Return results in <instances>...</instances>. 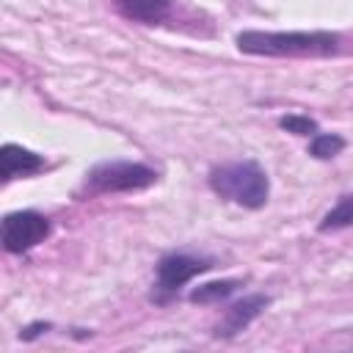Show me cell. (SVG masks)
Instances as JSON below:
<instances>
[{"mask_svg": "<svg viewBox=\"0 0 353 353\" xmlns=\"http://www.w3.org/2000/svg\"><path fill=\"white\" fill-rule=\"evenodd\" d=\"M237 47L248 55L268 58H323L339 50V36L328 30H243L237 36Z\"/></svg>", "mask_w": 353, "mask_h": 353, "instance_id": "cell-1", "label": "cell"}, {"mask_svg": "<svg viewBox=\"0 0 353 353\" xmlns=\"http://www.w3.org/2000/svg\"><path fill=\"white\" fill-rule=\"evenodd\" d=\"M210 188L221 199H229V201H234L240 207H248V210L265 207L268 193H270L268 174L251 160L226 163V165L212 168L210 171Z\"/></svg>", "mask_w": 353, "mask_h": 353, "instance_id": "cell-2", "label": "cell"}, {"mask_svg": "<svg viewBox=\"0 0 353 353\" xmlns=\"http://www.w3.org/2000/svg\"><path fill=\"white\" fill-rule=\"evenodd\" d=\"M157 171L143 165V163H130V160H110L99 163L85 174V188L88 193H130V190H143L154 185Z\"/></svg>", "mask_w": 353, "mask_h": 353, "instance_id": "cell-3", "label": "cell"}, {"mask_svg": "<svg viewBox=\"0 0 353 353\" xmlns=\"http://www.w3.org/2000/svg\"><path fill=\"white\" fill-rule=\"evenodd\" d=\"M47 234H50L47 218L33 212V210L8 212L3 218V248L8 254H22V251L39 245Z\"/></svg>", "mask_w": 353, "mask_h": 353, "instance_id": "cell-4", "label": "cell"}, {"mask_svg": "<svg viewBox=\"0 0 353 353\" xmlns=\"http://www.w3.org/2000/svg\"><path fill=\"white\" fill-rule=\"evenodd\" d=\"M207 268H210V259H199L188 254H168L157 265V290L168 295L179 292V287H185L193 276L204 273Z\"/></svg>", "mask_w": 353, "mask_h": 353, "instance_id": "cell-5", "label": "cell"}, {"mask_svg": "<svg viewBox=\"0 0 353 353\" xmlns=\"http://www.w3.org/2000/svg\"><path fill=\"white\" fill-rule=\"evenodd\" d=\"M268 303H270L268 295H245L243 301L232 303V306L226 309L223 323L215 328V336H234V334L245 331V328L251 325V320H256V317L262 314V309H265Z\"/></svg>", "mask_w": 353, "mask_h": 353, "instance_id": "cell-6", "label": "cell"}, {"mask_svg": "<svg viewBox=\"0 0 353 353\" xmlns=\"http://www.w3.org/2000/svg\"><path fill=\"white\" fill-rule=\"evenodd\" d=\"M0 168H3V179L11 182V179H19V176L39 174L44 168V160L30 149H22L17 143H6L0 149Z\"/></svg>", "mask_w": 353, "mask_h": 353, "instance_id": "cell-7", "label": "cell"}, {"mask_svg": "<svg viewBox=\"0 0 353 353\" xmlns=\"http://www.w3.org/2000/svg\"><path fill=\"white\" fill-rule=\"evenodd\" d=\"M171 0H116V8L135 22H160L168 11Z\"/></svg>", "mask_w": 353, "mask_h": 353, "instance_id": "cell-8", "label": "cell"}, {"mask_svg": "<svg viewBox=\"0 0 353 353\" xmlns=\"http://www.w3.org/2000/svg\"><path fill=\"white\" fill-rule=\"evenodd\" d=\"M345 226H353V196H342L320 221V232H334Z\"/></svg>", "mask_w": 353, "mask_h": 353, "instance_id": "cell-9", "label": "cell"}, {"mask_svg": "<svg viewBox=\"0 0 353 353\" xmlns=\"http://www.w3.org/2000/svg\"><path fill=\"white\" fill-rule=\"evenodd\" d=\"M234 290H237V281H234V279L207 281V284H201V287H196V290L190 292V301H193V303H218V301L229 298Z\"/></svg>", "mask_w": 353, "mask_h": 353, "instance_id": "cell-10", "label": "cell"}, {"mask_svg": "<svg viewBox=\"0 0 353 353\" xmlns=\"http://www.w3.org/2000/svg\"><path fill=\"white\" fill-rule=\"evenodd\" d=\"M342 149H345V141H342L339 135H328V132L314 135L312 143H309V154L317 157V160H331V157H336Z\"/></svg>", "mask_w": 353, "mask_h": 353, "instance_id": "cell-11", "label": "cell"}, {"mask_svg": "<svg viewBox=\"0 0 353 353\" xmlns=\"http://www.w3.org/2000/svg\"><path fill=\"white\" fill-rule=\"evenodd\" d=\"M279 124H281V130L295 132V135H317V121L309 119V116H298V113H292V116H284Z\"/></svg>", "mask_w": 353, "mask_h": 353, "instance_id": "cell-12", "label": "cell"}, {"mask_svg": "<svg viewBox=\"0 0 353 353\" xmlns=\"http://www.w3.org/2000/svg\"><path fill=\"white\" fill-rule=\"evenodd\" d=\"M50 328V323H36V325H30V328H25V334H22V339H33L39 331H47Z\"/></svg>", "mask_w": 353, "mask_h": 353, "instance_id": "cell-13", "label": "cell"}]
</instances>
